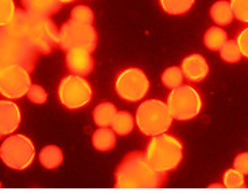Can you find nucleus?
Segmentation results:
<instances>
[{
    "label": "nucleus",
    "mask_w": 248,
    "mask_h": 195,
    "mask_svg": "<svg viewBox=\"0 0 248 195\" xmlns=\"http://www.w3.org/2000/svg\"><path fill=\"white\" fill-rule=\"evenodd\" d=\"M169 179L168 172H159L150 165L144 151L125 155L115 171V189H162Z\"/></svg>",
    "instance_id": "nucleus-1"
},
{
    "label": "nucleus",
    "mask_w": 248,
    "mask_h": 195,
    "mask_svg": "<svg viewBox=\"0 0 248 195\" xmlns=\"http://www.w3.org/2000/svg\"><path fill=\"white\" fill-rule=\"evenodd\" d=\"M7 27L22 34L41 55H49L58 49L60 29L51 16L35 15L23 8H16L15 16Z\"/></svg>",
    "instance_id": "nucleus-2"
},
{
    "label": "nucleus",
    "mask_w": 248,
    "mask_h": 195,
    "mask_svg": "<svg viewBox=\"0 0 248 195\" xmlns=\"http://www.w3.org/2000/svg\"><path fill=\"white\" fill-rule=\"evenodd\" d=\"M39 57L41 54L22 34L7 26L0 27V69L10 65H19L32 73Z\"/></svg>",
    "instance_id": "nucleus-3"
},
{
    "label": "nucleus",
    "mask_w": 248,
    "mask_h": 195,
    "mask_svg": "<svg viewBox=\"0 0 248 195\" xmlns=\"http://www.w3.org/2000/svg\"><path fill=\"white\" fill-rule=\"evenodd\" d=\"M144 155L155 170L169 174L177 170L182 163L184 144L175 136L165 132L150 139Z\"/></svg>",
    "instance_id": "nucleus-4"
},
{
    "label": "nucleus",
    "mask_w": 248,
    "mask_h": 195,
    "mask_svg": "<svg viewBox=\"0 0 248 195\" xmlns=\"http://www.w3.org/2000/svg\"><path fill=\"white\" fill-rule=\"evenodd\" d=\"M173 120L168 104L156 98L143 101L135 113V125L140 134L149 137L168 132Z\"/></svg>",
    "instance_id": "nucleus-5"
},
{
    "label": "nucleus",
    "mask_w": 248,
    "mask_h": 195,
    "mask_svg": "<svg viewBox=\"0 0 248 195\" xmlns=\"http://www.w3.org/2000/svg\"><path fill=\"white\" fill-rule=\"evenodd\" d=\"M0 159L11 170H26L35 159L34 143L26 135H10L0 146Z\"/></svg>",
    "instance_id": "nucleus-6"
},
{
    "label": "nucleus",
    "mask_w": 248,
    "mask_h": 195,
    "mask_svg": "<svg viewBox=\"0 0 248 195\" xmlns=\"http://www.w3.org/2000/svg\"><path fill=\"white\" fill-rule=\"evenodd\" d=\"M168 108L174 120L189 121L199 116L202 110V98L199 91L190 85L174 88L168 96Z\"/></svg>",
    "instance_id": "nucleus-7"
},
{
    "label": "nucleus",
    "mask_w": 248,
    "mask_h": 195,
    "mask_svg": "<svg viewBox=\"0 0 248 195\" xmlns=\"http://www.w3.org/2000/svg\"><path fill=\"white\" fill-rule=\"evenodd\" d=\"M57 96L63 108L78 110L85 108L92 101L93 89L85 77L68 74L60 81Z\"/></svg>",
    "instance_id": "nucleus-8"
},
{
    "label": "nucleus",
    "mask_w": 248,
    "mask_h": 195,
    "mask_svg": "<svg viewBox=\"0 0 248 195\" xmlns=\"http://www.w3.org/2000/svg\"><path fill=\"white\" fill-rule=\"evenodd\" d=\"M97 42H99V35L93 25L77 23L75 20L69 19L60 29L58 47L63 51L81 47L93 53L97 49Z\"/></svg>",
    "instance_id": "nucleus-9"
},
{
    "label": "nucleus",
    "mask_w": 248,
    "mask_h": 195,
    "mask_svg": "<svg viewBox=\"0 0 248 195\" xmlns=\"http://www.w3.org/2000/svg\"><path fill=\"white\" fill-rule=\"evenodd\" d=\"M115 90L124 101L138 103L147 96L150 90V79L142 69L127 67L122 70L115 79Z\"/></svg>",
    "instance_id": "nucleus-10"
},
{
    "label": "nucleus",
    "mask_w": 248,
    "mask_h": 195,
    "mask_svg": "<svg viewBox=\"0 0 248 195\" xmlns=\"http://www.w3.org/2000/svg\"><path fill=\"white\" fill-rule=\"evenodd\" d=\"M31 84V73L26 67L10 65L0 69V96L7 100L25 97Z\"/></svg>",
    "instance_id": "nucleus-11"
},
{
    "label": "nucleus",
    "mask_w": 248,
    "mask_h": 195,
    "mask_svg": "<svg viewBox=\"0 0 248 195\" xmlns=\"http://www.w3.org/2000/svg\"><path fill=\"white\" fill-rule=\"evenodd\" d=\"M65 65L70 74L87 77L92 73L94 69V60L92 51L81 47H75L66 51L65 55Z\"/></svg>",
    "instance_id": "nucleus-12"
},
{
    "label": "nucleus",
    "mask_w": 248,
    "mask_h": 195,
    "mask_svg": "<svg viewBox=\"0 0 248 195\" xmlns=\"http://www.w3.org/2000/svg\"><path fill=\"white\" fill-rule=\"evenodd\" d=\"M22 122V112L13 100H0V140L13 135Z\"/></svg>",
    "instance_id": "nucleus-13"
},
{
    "label": "nucleus",
    "mask_w": 248,
    "mask_h": 195,
    "mask_svg": "<svg viewBox=\"0 0 248 195\" xmlns=\"http://www.w3.org/2000/svg\"><path fill=\"white\" fill-rule=\"evenodd\" d=\"M180 67L184 77L194 84L204 81L209 74V65L201 54H190L185 57Z\"/></svg>",
    "instance_id": "nucleus-14"
},
{
    "label": "nucleus",
    "mask_w": 248,
    "mask_h": 195,
    "mask_svg": "<svg viewBox=\"0 0 248 195\" xmlns=\"http://www.w3.org/2000/svg\"><path fill=\"white\" fill-rule=\"evenodd\" d=\"M20 3L27 13L44 16H53L62 8V4L57 0H20Z\"/></svg>",
    "instance_id": "nucleus-15"
},
{
    "label": "nucleus",
    "mask_w": 248,
    "mask_h": 195,
    "mask_svg": "<svg viewBox=\"0 0 248 195\" xmlns=\"http://www.w3.org/2000/svg\"><path fill=\"white\" fill-rule=\"evenodd\" d=\"M92 146L99 152H109L116 147V134L109 127H99L92 135Z\"/></svg>",
    "instance_id": "nucleus-16"
},
{
    "label": "nucleus",
    "mask_w": 248,
    "mask_h": 195,
    "mask_svg": "<svg viewBox=\"0 0 248 195\" xmlns=\"http://www.w3.org/2000/svg\"><path fill=\"white\" fill-rule=\"evenodd\" d=\"M209 15H211L212 20L216 23V26H220V27L231 25L232 20L235 19L233 13H232V7H231L230 1H227V0L215 1L209 10Z\"/></svg>",
    "instance_id": "nucleus-17"
},
{
    "label": "nucleus",
    "mask_w": 248,
    "mask_h": 195,
    "mask_svg": "<svg viewBox=\"0 0 248 195\" xmlns=\"http://www.w3.org/2000/svg\"><path fill=\"white\" fill-rule=\"evenodd\" d=\"M38 158H39V163L46 170H56L63 163V152L60 147L54 144L44 147Z\"/></svg>",
    "instance_id": "nucleus-18"
},
{
    "label": "nucleus",
    "mask_w": 248,
    "mask_h": 195,
    "mask_svg": "<svg viewBox=\"0 0 248 195\" xmlns=\"http://www.w3.org/2000/svg\"><path fill=\"white\" fill-rule=\"evenodd\" d=\"M118 113L115 104L109 101L101 103L93 109V120L97 127H111L113 119Z\"/></svg>",
    "instance_id": "nucleus-19"
},
{
    "label": "nucleus",
    "mask_w": 248,
    "mask_h": 195,
    "mask_svg": "<svg viewBox=\"0 0 248 195\" xmlns=\"http://www.w3.org/2000/svg\"><path fill=\"white\" fill-rule=\"evenodd\" d=\"M227 41H228V34L220 26H212L205 31L204 45L208 50L218 51Z\"/></svg>",
    "instance_id": "nucleus-20"
},
{
    "label": "nucleus",
    "mask_w": 248,
    "mask_h": 195,
    "mask_svg": "<svg viewBox=\"0 0 248 195\" xmlns=\"http://www.w3.org/2000/svg\"><path fill=\"white\" fill-rule=\"evenodd\" d=\"M111 128L119 136H127L135 128V119L127 110H118L111 124Z\"/></svg>",
    "instance_id": "nucleus-21"
},
{
    "label": "nucleus",
    "mask_w": 248,
    "mask_h": 195,
    "mask_svg": "<svg viewBox=\"0 0 248 195\" xmlns=\"http://www.w3.org/2000/svg\"><path fill=\"white\" fill-rule=\"evenodd\" d=\"M196 0H159L163 13L169 15H184L189 13L194 6Z\"/></svg>",
    "instance_id": "nucleus-22"
},
{
    "label": "nucleus",
    "mask_w": 248,
    "mask_h": 195,
    "mask_svg": "<svg viewBox=\"0 0 248 195\" xmlns=\"http://www.w3.org/2000/svg\"><path fill=\"white\" fill-rule=\"evenodd\" d=\"M218 53H220V58L227 63H237L243 58L236 39H228L223 45V47L218 50Z\"/></svg>",
    "instance_id": "nucleus-23"
},
{
    "label": "nucleus",
    "mask_w": 248,
    "mask_h": 195,
    "mask_svg": "<svg viewBox=\"0 0 248 195\" xmlns=\"http://www.w3.org/2000/svg\"><path fill=\"white\" fill-rule=\"evenodd\" d=\"M184 73L181 70L180 66H170L168 67L161 75L162 84L165 88L169 89H174V88H178L184 84Z\"/></svg>",
    "instance_id": "nucleus-24"
},
{
    "label": "nucleus",
    "mask_w": 248,
    "mask_h": 195,
    "mask_svg": "<svg viewBox=\"0 0 248 195\" xmlns=\"http://www.w3.org/2000/svg\"><path fill=\"white\" fill-rule=\"evenodd\" d=\"M223 184L225 189H246L247 187L246 178L236 168H230L224 172Z\"/></svg>",
    "instance_id": "nucleus-25"
},
{
    "label": "nucleus",
    "mask_w": 248,
    "mask_h": 195,
    "mask_svg": "<svg viewBox=\"0 0 248 195\" xmlns=\"http://www.w3.org/2000/svg\"><path fill=\"white\" fill-rule=\"evenodd\" d=\"M70 20H75L77 23H84V25H93L94 14L91 7L80 4V6L73 7L70 13Z\"/></svg>",
    "instance_id": "nucleus-26"
},
{
    "label": "nucleus",
    "mask_w": 248,
    "mask_h": 195,
    "mask_svg": "<svg viewBox=\"0 0 248 195\" xmlns=\"http://www.w3.org/2000/svg\"><path fill=\"white\" fill-rule=\"evenodd\" d=\"M16 8L14 0H0V27H6L11 23Z\"/></svg>",
    "instance_id": "nucleus-27"
},
{
    "label": "nucleus",
    "mask_w": 248,
    "mask_h": 195,
    "mask_svg": "<svg viewBox=\"0 0 248 195\" xmlns=\"http://www.w3.org/2000/svg\"><path fill=\"white\" fill-rule=\"evenodd\" d=\"M232 13L239 22L248 23V0H230Z\"/></svg>",
    "instance_id": "nucleus-28"
},
{
    "label": "nucleus",
    "mask_w": 248,
    "mask_h": 195,
    "mask_svg": "<svg viewBox=\"0 0 248 195\" xmlns=\"http://www.w3.org/2000/svg\"><path fill=\"white\" fill-rule=\"evenodd\" d=\"M27 98L30 100L32 104L42 105L47 101V93L45 90L44 88L38 84H31L30 89L27 91Z\"/></svg>",
    "instance_id": "nucleus-29"
},
{
    "label": "nucleus",
    "mask_w": 248,
    "mask_h": 195,
    "mask_svg": "<svg viewBox=\"0 0 248 195\" xmlns=\"http://www.w3.org/2000/svg\"><path fill=\"white\" fill-rule=\"evenodd\" d=\"M233 168L242 172L244 177L248 175V152H240L239 155H236L233 160Z\"/></svg>",
    "instance_id": "nucleus-30"
},
{
    "label": "nucleus",
    "mask_w": 248,
    "mask_h": 195,
    "mask_svg": "<svg viewBox=\"0 0 248 195\" xmlns=\"http://www.w3.org/2000/svg\"><path fill=\"white\" fill-rule=\"evenodd\" d=\"M236 42L239 45V49L242 51L243 57L248 60V26L237 34Z\"/></svg>",
    "instance_id": "nucleus-31"
},
{
    "label": "nucleus",
    "mask_w": 248,
    "mask_h": 195,
    "mask_svg": "<svg viewBox=\"0 0 248 195\" xmlns=\"http://www.w3.org/2000/svg\"><path fill=\"white\" fill-rule=\"evenodd\" d=\"M58 3H61L62 6L63 4H70V3H75V1H77V0H57Z\"/></svg>",
    "instance_id": "nucleus-32"
},
{
    "label": "nucleus",
    "mask_w": 248,
    "mask_h": 195,
    "mask_svg": "<svg viewBox=\"0 0 248 195\" xmlns=\"http://www.w3.org/2000/svg\"><path fill=\"white\" fill-rule=\"evenodd\" d=\"M212 187H217V189H223L224 184H218V183H215V184H211V186H209V189H212Z\"/></svg>",
    "instance_id": "nucleus-33"
}]
</instances>
